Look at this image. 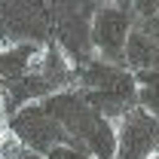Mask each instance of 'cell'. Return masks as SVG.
<instances>
[{"instance_id": "6da1fadb", "label": "cell", "mask_w": 159, "mask_h": 159, "mask_svg": "<svg viewBox=\"0 0 159 159\" xmlns=\"http://www.w3.org/2000/svg\"><path fill=\"white\" fill-rule=\"evenodd\" d=\"M6 132L19 141L21 147H28L34 156H49L55 147L70 144L67 132L58 125V119L46 110L43 101L25 104L21 110H16L9 116V122H6Z\"/></svg>"}, {"instance_id": "7a4b0ae2", "label": "cell", "mask_w": 159, "mask_h": 159, "mask_svg": "<svg viewBox=\"0 0 159 159\" xmlns=\"http://www.w3.org/2000/svg\"><path fill=\"white\" fill-rule=\"evenodd\" d=\"M132 21H135L132 6H122V3H104L92 9L89 49L95 52V58L113 67H122V46L132 31Z\"/></svg>"}, {"instance_id": "3957f363", "label": "cell", "mask_w": 159, "mask_h": 159, "mask_svg": "<svg viewBox=\"0 0 159 159\" xmlns=\"http://www.w3.org/2000/svg\"><path fill=\"white\" fill-rule=\"evenodd\" d=\"M156 156V116L132 107L113 122V159Z\"/></svg>"}, {"instance_id": "277c9868", "label": "cell", "mask_w": 159, "mask_h": 159, "mask_svg": "<svg viewBox=\"0 0 159 159\" xmlns=\"http://www.w3.org/2000/svg\"><path fill=\"white\" fill-rule=\"evenodd\" d=\"M122 67H132L135 74L156 70V31L138 28L132 21V31H129L125 46H122Z\"/></svg>"}, {"instance_id": "5b68a950", "label": "cell", "mask_w": 159, "mask_h": 159, "mask_svg": "<svg viewBox=\"0 0 159 159\" xmlns=\"http://www.w3.org/2000/svg\"><path fill=\"white\" fill-rule=\"evenodd\" d=\"M40 46L37 43H6L0 49V83H12V80L31 74L34 58H37Z\"/></svg>"}, {"instance_id": "8992f818", "label": "cell", "mask_w": 159, "mask_h": 159, "mask_svg": "<svg viewBox=\"0 0 159 159\" xmlns=\"http://www.w3.org/2000/svg\"><path fill=\"white\" fill-rule=\"evenodd\" d=\"M46 159H92L86 150H80V147H70V144H64V147H55L52 153Z\"/></svg>"}, {"instance_id": "52a82bcc", "label": "cell", "mask_w": 159, "mask_h": 159, "mask_svg": "<svg viewBox=\"0 0 159 159\" xmlns=\"http://www.w3.org/2000/svg\"><path fill=\"white\" fill-rule=\"evenodd\" d=\"M6 129V110H3V95H0V132Z\"/></svg>"}, {"instance_id": "ba28073f", "label": "cell", "mask_w": 159, "mask_h": 159, "mask_svg": "<svg viewBox=\"0 0 159 159\" xmlns=\"http://www.w3.org/2000/svg\"><path fill=\"white\" fill-rule=\"evenodd\" d=\"M6 43H9V37H6V34H3V28H0V49H3Z\"/></svg>"}, {"instance_id": "9c48e42d", "label": "cell", "mask_w": 159, "mask_h": 159, "mask_svg": "<svg viewBox=\"0 0 159 159\" xmlns=\"http://www.w3.org/2000/svg\"><path fill=\"white\" fill-rule=\"evenodd\" d=\"M150 159H156V156H150Z\"/></svg>"}]
</instances>
